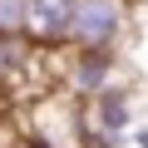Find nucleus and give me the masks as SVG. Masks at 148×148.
<instances>
[{"instance_id": "nucleus-1", "label": "nucleus", "mask_w": 148, "mask_h": 148, "mask_svg": "<svg viewBox=\"0 0 148 148\" xmlns=\"http://www.w3.org/2000/svg\"><path fill=\"white\" fill-rule=\"evenodd\" d=\"M128 30V0H79L74 45L84 49H119Z\"/></svg>"}, {"instance_id": "nucleus-2", "label": "nucleus", "mask_w": 148, "mask_h": 148, "mask_svg": "<svg viewBox=\"0 0 148 148\" xmlns=\"http://www.w3.org/2000/svg\"><path fill=\"white\" fill-rule=\"evenodd\" d=\"M119 74V49H84V45H69V59H64V94L74 99H94L104 84H114Z\"/></svg>"}, {"instance_id": "nucleus-3", "label": "nucleus", "mask_w": 148, "mask_h": 148, "mask_svg": "<svg viewBox=\"0 0 148 148\" xmlns=\"http://www.w3.org/2000/svg\"><path fill=\"white\" fill-rule=\"evenodd\" d=\"M74 15L79 0H30V40L49 54L74 45Z\"/></svg>"}, {"instance_id": "nucleus-4", "label": "nucleus", "mask_w": 148, "mask_h": 148, "mask_svg": "<svg viewBox=\"0 0 148 148\" xmlns=\"http://www.w3.org/2000/svg\"><path fill=\"white\" fill-rule=\"evenodd\" d=\"M133 114H138V94H133V84H104L94 99H84V119L89 123H99V128H109V133H133Z\"/></svg>"}, {"instance_id": "nucleus-5", "label": "nucleus", "mask_w": 148, "mask_h": 148, "mask_svg": "<svg viewBox=\"0 0 148 148\" xmlns=\"http://www.w3.org/2000/svg\"><path fill=\"white\" fill-rule=\"evenodd\" d=\"M30 35V0H0V45Z\"/></svg>"}, {"instance_id": "nucleus-6", "label": "nucleus", "mask_w": 148, "mask_h": 148, "mask_svg": "<svg viewBox=\"0 0 148 148\" xmlns=\"http://www.w3.org/2000/svg\"><path fill=\"white\" fill-rule=\"evenodd\" d=\"M128 143H133V148H148V123H133V133H128Z\"/></svg>"}]
</instances>
